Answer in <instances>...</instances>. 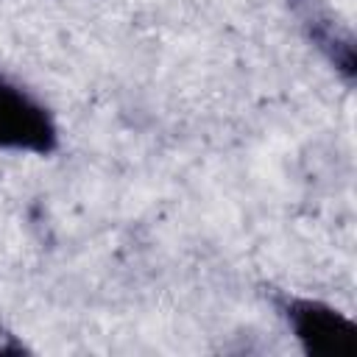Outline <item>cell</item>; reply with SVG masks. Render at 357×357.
<instances>
[{"instance_id":"7a4b0ae2","label":"cell","mask_w":357,"mask_h":357,"mask_svg":"<svg viewBox=\"0 0 357 357\" xmlns=\"http://www.w3.org/2000/svg\"><path fill=\"white\" fill-rule=\"evenodd\" d=\"M56 148V126L45 103L0 73V151L47 153Z\"/></svg>"},{"instance_id":"6da1fadb","label":"cell","mask_w":357,"mask_h":357,"mask_svg":"<svg viewBox=\"0 0 357 357\" xmlns=\"http://www.w3.org/2000/svg\"><path fill=\"white\" fill-rule=\"evenodd\" d=\"M284 318L293 337L315 357H354L357 354V326L340 310L315 298H287Z\"/></svg>"}]
</instances>
